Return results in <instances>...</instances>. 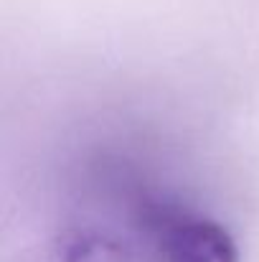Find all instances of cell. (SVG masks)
Instances as JSON below:
<instances>
[{"label": "cell", "instance_id": "7a4b0ae2", "mask_svg": "<svg viewBox=\"0 0 259 262\" xmlns=\"http://www.w3.org/2000/svg\"><path fill=\"white\" fill-rule=\"evenodd\" d=\"M61 262H132L122 242L94 229H77L61 239Z\"/></svg>", "mask_w": 259, "mask_h": 262}, {"label": "cell", "instance_id": "6da1fadb", "mask_svg": "<svg viewBox=\"0 0 259 262\" xmlns=\"http://www.w3.org/2000/svg\"><path fill=\"white\" fill-rule=\"evenodd\" d=\"M145 229L158 262H239L234 237L208 216L153 204Z\"/></svg>", "mask_w": 259, "mask_h": 262}]
</instances>
